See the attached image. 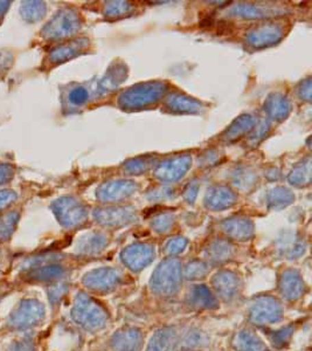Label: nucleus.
<instances>
[{
	"label": "nucleus",
	"instance_id": "nucleus-15",
	"mask_svg": "<svg viewBox=\"0 0 312 351\" xmlns=\"http://www.w3.org/2000/svg\"><path fill=\"white\" fill-rule=\"evenodd\" d=\"M294 331H295V328L292 327V326L283 328V329H280V330L274 331L272 335H270V342H272L274 347L283 348L289 343Z\"/></svg>",
	"mask_w": 312,
	"mask_h": 351
},
{
	"label": "nucleus",
	"instance_id": "nucleus-10",
	"mask_svg": "<svg viewBox=\"0 0 312 351\" xmlns=\"http://www.w3.org/2000/svg\"><path fill=\"white\" fill-rule=\"evenodd\" d=\"M187 304L194 309H216L218 300L206 286H194L187 295Z\"/></svg>",
	"mask_w": 312,
	"mask_h": 351
},
{
	"label": "nucleus",
	"instance_id": "nucleus-7",
	"mask_svg": "<svg viewBox=\"0 0 312 351\" xmlns=\"http://www.w3.org/2000/svg\"><path fill=\"white\" fill-rule=\"evenodd\" d=\"M213 287L221 299L229 302L240 294L241 281L232 271H220L213 279Z\"/></svg>",
	"mask_w": 312,
	"mask_h": 351
},
{
	"label": "nucleus",
	"instance_id": "nucleus-21",
	"mask_svg": "<svg viewBox=\"0 0 312 351\" xmlns=\"http://www.w3.org/2000/svg\"><path fill=\"white\" fill-rule=\"evenodd\" d=\"M8 4H10V3H8V1H1V3H0V16H3V14H4L5 12H6V10H8Z\"/></svg>",
	"mask_w": 312,
	"mask_h": 351
},
{
	"label": "nucleus",
	"instance_id": "nucleus-20",
	"mask_svg": "<svg viewBox=\"0 0 312 351\" xmlns=\"http://www.w3.org/2000/svg\"><path fill=\"white\" fill-rule=\"evenodd\" d=\"M12 177V171L11 168L8 167H0V184L4 183L6 180H10Z\"/></svg>",
	"mask_w": 312,
	"mask_h": 351
},
{
	"label": "nucleus",
	"instance_id": "nucleus-8",
	"mask_svg": "<svg viewBox=\"0 0 312 351\" xmlns=\"http://www.w3.org/2000/svg\"><path fill=\"white\" fill-rule=\"evenodd\" d=\"M64 276V269L56 263H41L24 269V278L27 282H55Z\"/></svg>",
	"mask_w": 312,
	"mask_h": 351
},
{
	"label": "nucleus",
	"instance_id": "nucleus-3",
	"mask_svg": "<svg viewBox=\"0 0 312 351\" xmlns=\"http://www.w3.org/2000/svg\"><path fill=\"white\" fill-rule=\"evenodd\" d=\"M181 287V265L174 260L161 263L153 273L151 289L157 295L164 296V298L174 296Z\"/></svg>",
	"mask_w": 312,
	"mask_h": 351
},
{
	"label": "nucleus",
	"instance_id": "nucleus-6",
	"mask_svg": "<svg viewBox=\"0 0 312 351\" xmlns=\"http://www.w3.org/2000/svg\"><path fill=\"white\" fill-rule=\"evenodd\" d=\"M144 336L138 328L125 327L112 335L110 346L114 351H140Z\"/></svg>",
	"mask_w": 312,
	"mask_h": 351
},
{
	"label": "nucleus",
	"instance_id": "nucleus-14",
	"mask_svg": "<svg viewBox=\"0 0 312 351\" xmlns=\"http://www.w3.org/2000/svg\"><path fill=\"white\" fill-rule=\"evenodd\" d=\"M18 219V213H8L0 218V240L10 239V237L12 236L14 232Z\"/></svg>",
	"mask_w": 312,
	"mask_h": 351
},
{
	"label": "nucleus",
	"instance_id": "nucleus-22",
	"mask_svg": "<svg viewBox=\"0 0 312 351\" xmlns=\"http://www.w3.org/2000/svg\"><path fill=\"white\" fill-rule=\"evenodd\" d=\"M186 351H192V350H186Z\"/></svg>",
	"mask_w": 312,
	"mask_h": 351
},
{
	"label": "nucleus",
	"instance_id": "nucleus-9",
	"mask_svg": "<svg viewBox=\"0 0 312 351\" xmlns=\"http://www.w3.org/2000/svg\"><path fill=\"white\" fill-rule=\"evenodd\" d=\"M280 291L289 301L300 299L305 291L304 281L296 271H287L281 278Z\"/></svg>",
	"mask_w": 312,
	"mask_h": 351
},
{
	"label": "nucleus",
	"instance_id": "nucleus-5",
	"mask_svg": "<svg viewBox=\"0 0 312 351\" xmlns=\"http://www.w3.org/2000/svg\"><path fill=\"white\" fill-rule=\"evenodd\" d=\"M83 285L94 291H112L120 284L122 276L114 268H100L84 276Z\"/></svg>",
	"mask_w": 312,
	"mask_h": 351
},
{
	"label": "nucleus",
	"instance_id": "nucleus-16",
	"mask_svg": "<svg viewBox=\"0 0 312 351\" xmlns=\"http://www.w3.org/2000/svg\"><path fill=\"white\" fill-rule=\"evenodd\" d=\"M68 285L56 284L53 285L49 288V298L51 304L56 306L61 302V300L64 299V295L68 293Z\"/></svg>",
	"mask_w": 312,
	"mask_h": 351
},
{
	"label": "nucleus",
	"instance_id": "nucleus-19",
	"mask_svg": "<svg viewBox=\"0 0 312 351\" xmlns=\"http://www.w3.org/2000/svg\"><path fill=\"white\" fill-rule=\"evenodd\" d=\"M14 199H16V195L12 191L0 192V210L6 208Z\"/></svg>",
	"mask_w": 312,
	"mask_h": 351
},
{
	"label": "nucleus",
	"instance_id": "nucleus-13",
	"mask_svg": "<svg viewBox=\"0 0 312 351\" xmlns=\"http://www.w3.org/2000/svg\"><path fill=\"white\" fill-rule=\"evenodd\" d=\"M177 339L174 328L166 327L155 332L145 351H168Z\"/></svg>",
	"mask_w": 312,
	"mask_h": 351
},
{
	"label": "nucleus",
	"instance_id": "nucleus-1",
	"mask_svg": "<svg viewBox=\"0 0 312 351\" xmlns=\"http://www.w3.org/2000/svg\"><path fill=\"white\" fill-rule=\"evenodd\" d=\"M70 315L73 321L83 328L84 330L96 332L108 326L109 315L107 311L96 300L82 291L77 293L74 299Z\"/></svg>",
	"mask_w": 312,
	"mask_h": 351
},
{
	"label": "nucleus",
	"instance_id": "nucleus-2",
	"mask_svg": "<svg viewBox=\"0 0 312 351\" xmlns=\"http://www.w3.org/2000/svg\"><path fill=\"white\" fill-rule=\"evenodd\" d=\"M46 316V309L40 301L36 299L21 300L8 319V327L11 330L25 331L39 326Z\"/></svg>",
	"mask_w": 312,
	"mask_h": 351
},
{
	"label": "nucleus",
	"instance_id": "nucleus-4",
	"mask_svg": "<svg viewBox=\"0 0 312 351\" xmlns=\"http://www.w3.org/2000/svg\"><path fill=\"white\" fill-rule=\"evenodd\" d=\"M249 321L257 326L277 324L283 317V307L280 301L270 295L257 296L249 308Z\"/></svg>",
	"mask_w": 312,
	"mask_h": 351
},
{
	"label": "nucleus",
	"instance_id": "nucleus-17",
	"mask_svg": "<svg viewBox=\"0 0 312 351\" xmlns=\"http://www.w3.org/2000/svg\"><path fill=\"white\" fill-rule=\"evenodd\" d=\"M207 273V268L205 267L203 263H192L188 266L186 269V276L187 279L196 280L204 278Z\"/></svg>",
	"mask_w": 312,
	"mask_h": 351
},
{
	"label": "nucleus",
	"instance_id": "nucleus-12",
	"mask_svg": "<svg viewBox=\"0 0 312 351\" xmlns=\"http://www.w3.org/2000/svg\"><path fill=\"white\" fill-rule=\"evenodd\" d=\"M153 259V251L144 246H136L129 251L125 252L123 260L132 271H140L145 267Z\"/></svg>",
	"mask_w": 312,
	"mask_h": 351
},
{
	"label": "nucleus",
	"instance_id": "nucleus-18",
	"mask_svg": "<svg viewBox=\"0 0 312 351\" xmlns=\"http://www.w3.org/2000/svg\"><path fill=\"white\" fill-rule=\"evenodd\" d=\"M8 351H38L36 350V344L33 342L32 339H23L19 341L13 342Z\"/></svg>",
	"mask_w": 312,
	"mask_h": 351
},
{
	"label": "nucleus",
	"instance_id": "nucleus-11",
	"mask_svg": "<svg viewBox=\"0 0 312 351\" xmlns=\"http://www.w3.org/2000/svg\"><path fill=\"white\" fill-rule=\"evenodd\" d=\"M233 346L236 351H268L263 341L249 329L239 331L234 337Z\"/></svg>",
	"mask_w": 312,
	"mask_h": 351
}]
</instances>
